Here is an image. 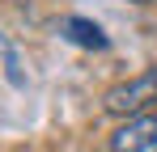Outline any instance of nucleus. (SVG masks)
Masks as SVG:
<instances>
[{
	"label": "nucleus",
	"mask_w": 157,
	"mask_h": 152,
	"mask_svg": "<svg viewBox=\"0 0 157 152\" xmlns=\"http://www.w3.org/2000/svg\"><path fill=\"white\" fill-rule=\"evenodd\" d=\"M132 4H149V0H132Z\"/></svg>",
	"instance_id": "obj_4"
},
{
	"label": "nucleus",
	"mask_w": 157,
	"mask_h": 152,
	"mask_svg": "<svg viewBox=\"0 0 157 152\" xmlns=\"http://www.w3.org/2000/svg\"><path fill=\"white\" fill-rule=\"evenodd\" d=\"M157 101V68H144V72L128 76V80H119L115 89H106V114H115V118H140V114H149Z\"/></svg>",
	"instance_id": "obj_1"
},
{
	"label": "nucleus",
	"mask_w": 157,
	"mask_h": 152,
	"mask_svg": "<svg viewBox=\"0 0 157 152\" xmlns=\"http://www.w3.org/2000/svg\"><path fill=\"white\" fill-rule=\"evenodd\" d=\"M64 38L68 42H77V47H85V51H106L110 47V38L102 34V25L98 21H85V17H64Z\"/></svg>",
	"instance_id": "obj_3"
},
{
	"label": "nucleus",
	"mask_w": 157,
	"mask_h": 152,
	"mask_svg": "<svg viewBox=\"0 0 157 152\" xmlns=\"http://www.w3.org/2000/svg\"><path fill=\"white\" fill-rule=\"evenodd\" d=\"M110 152H157V114L128 118L110 135Z\"/></svg>",
	"instance_id": "obj_2"
}]
</instances>
